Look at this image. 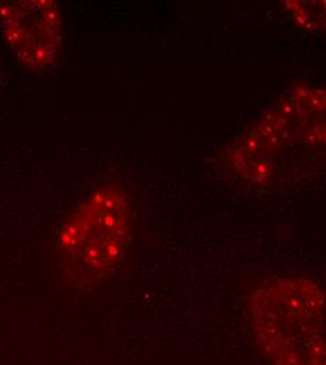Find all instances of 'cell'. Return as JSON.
Returning <instances> with one entry per match:
<instances>
[{"label":"cell","instance_id":"obj_2","mask_svg":"<svg viewBox=\"0 0 326 365\" xmlns=\"http://www.w3.org/2000/svg\"><path fill=\"white\" fill-rule=\"evenodd\" d=\"M133 217L118 182L96 187L66 215L55 237V262L69 289L92 292L114 274L131 243Z\"/></svg>","mask_w":326,"mask_h":365},{"label":"cell","instance_id":"obj_5","mask_svg":"<svg viewBox=\"0 0 326 365\" xmlns=\"http://www.w3.org/2000/svg\"><path fill=\"white\" fill-rule=\"evenodd\" d=\"M281 7L302 30L326 34V0H285Z\"/></svg>","mask_w":326,"mask_h":365},{"label":"cell","instance_id":"obj_3","mask_svg":"<svg viewBox=\"0 0 326 365\" xmlns=\"http://www.w3.org/2000/svg\"><path fill=\"white\" fill-rule=\"evenodd\" d=\"M326 298L301 275L279 277L249 298L256 346L273 365H326Z\"/></svg>","mask_w":326,"mask_h":365},{"label":"cell","instance_id":"obj_4","mask_svg":"<svg viewBox=\"0 0 326 365\" xmlns=\"http://www.w3.org/2000/svg\"><path fill=\"white\" fill-rule=\"evenodd\" d=\"M0 31L24 69L47 71L58 62L63 40V19L58 1H0Z\"/></svg>","mask_w":326,"mask_h":365},{"label":"cell","instance_id":"obj_1","mask_svg":"<svg viewBox=\"0 0 326 365\" xmlns=\"http://www.w3.org/2000/svg\"><path fill=\"white\" fill-rule=\"evenodd\" d=\"M239 182L276 190L310 180L326 166V89L295 85L224 152Z\"/></svg>","mask_w":326,"mask_h":365}]
</instances>
